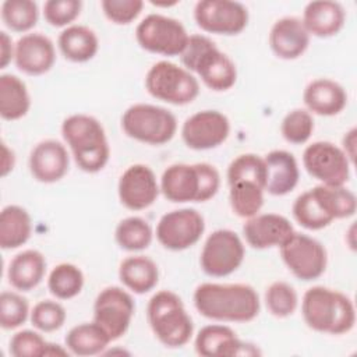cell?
Listing matches in <instances>:
<instances>
[{
  "label": "cell",
  "instance_id": "cell-24",
  "mask_svg": "<svg viewBox=\"0 0 357 357\" xmlns=\"http://www.w3.org/2000/svg\"><path fill=\"white\" fill-rule=\"evenodd\" d=\"M264 162L266 167V192L282 197L296 188L300 178V170L293 153L283 149H275L265 155Z\"/></svg>",
  "mask_w": 357,
  "mask_h": 357
},
{
  "label": "cell",
  "instance_id": "cell-29",
  "mask_svg": "<svg viewBox=\"0 0 357 357\" xmlns=\"http://www.w3.org/2000/svg\"><path fill=\"white\" fill-rule=\"evenodd\" d=\"M32 233V220L25 208L7 205L0 212V247L14 250L24 245Z\"/></svg>",
  "mask_w": 357,
  "mask_h": 357
},
{
  "label": "cell",
  "instance_id": "cell-1",
  "mask_svg": "<svg viewBox=\"0 0 357 357\" xmlns=\"http://www.w3.org/2000/svg\"><path fill=\"white\" fill-rule=\"evenodd\" d=\"M194 305L202 317L222 322H250L261 308L257 290L245 283H201Z\"/></svg>",
  "mask_w": 357,
  "mask_h": 357
},
{
  "label": "cell",
  "instance_id": "cell-28",
  "mask_svg": "<svg viewBox=\"0 0 357 357\" xmlns=\"http://www.w3.org/2000/svg\"><path fill=\"white\" fill-rule=\"evenodd\" d=\"M120 282L137 294L151 291L159 280L158 265L145 255H132L121 261L119 266Z\"/></svg>",
  "mask_w": 357,
  "mask_h": 357
},
{
  "label": "cell",
  "instance_id": "cell-45",
  "mask_svg": "<svg viewBox=\"0 0 357 357\" xmlns=\"http://www.w3.org/2000/svg\"><path fill=\"white\" fill-rule=\"evenodd\" d=\"M100 7L106 18L114 24L126 25L132 22L142 11L141 0H102Z\"/></svg>",
  "mask_w": 357,
  "mask_h": 357
},
{
  "label": "cell",
  "instance_id": "cell-21",
  "mask_svg": "<svg viewBox=\"0 0 357 357\" xmlns=\"http://www.w3.org/2000/svg\"><path fill=\"white\" fill-rule=\"evenodd\" d=\"M70 156L66 146L56 139L40 141L31 151L29 170L40 183H56L68 172Z\"/></svg>",
  "mask_w": 357,
  "mask_h": 357
},
{
  "label": "cell",
  "instance_id": "cell-46",
  "mask_svg": "<svg viewBox=\"0 0 357 357\" xmlns=\"http://www.w3.org/2000/svg\"><path fill=\"white\" fill-rule=\"evenodd\" d=\"M15 45H13L11 38L7 35V32H0V68H6L11 60L14 59Z\"/></svg>",
  "mask_w": 357,
  "mask_h": 357
},
{
  "label": "cell",
  "instance_id": "cell-16",
  "mask_svg": "<svg viewBox=\"0 0 357 357\" xmlns=\"http://www.w3.org/2000/svg\"><path fill=\"white\" fill-rule=\"evenodd\" d=\"M230 134L227 116L218 110H201L185 119L181 127L184 144L194 151L213 149L222 145Z\"/></svg>",
  "mask_w": 357,
  "mask_h": 357
},
{
  "label": "cell",
  "instance_id": "cell-22",
  "mask_svg": "<svg viewBox=\"0 0 357 357\" xmlns=\"http://www.w3.org/2000/svg\"><path fill=\"white\" fill-rule=\"evenodd\" d=\"M310 45V33L297 17L279 18L271 28L269 46L283 60L298 59Z\"/></svg>",
  "mask_w": 357,
  "mask_h": 357
},
{
  "label": "cell",
  "instance_id": "cell-4",
  "mask_svg": "<svg viewBox=\"0 0 357 357\" xmlns=\"http://www.w3.org/2000/svg\"><path fill=\"white\" fill-rule=\"evenodd\" d=\"M180 60L184 68L195 73L212 91H227L237 81L234 61L205 35H190Z\"/></svg>",
  "mask_w": 357,
  "mask_h": 357
},
{
  "label": "cell",
  "instance_id": "cell-3",
  "mask_svg": "<svg viewBox=\"0 0 357 357\" xmlns=\"http://www.w3.org/2000/svg\"><path fill=\"white\" fill-rule=\"evenodd\" d=\"M61 134L82 172L98 173L107 165L110 146L98 119L84 113L71 114L63 121Z\"/></svg>",
  "mask_w": 357,
  "mask_h": 357
},
{
  "label": "cell",
  "instance_id": "cell-10",
  "mask_svg": "<svg viewBox=\"0 0 357 357\" xmlns=\"http://www.w3.org/2000/svg\"><path fill=\"white\" fill-rule=\"evenodd\" d=\"M244 254V244L237 233L229 229H218L205 240L199 264L208 276L223 278L240 268Z\"/></svg>",
  "mask_w": 357,
  "mask_h": 357
},
{
  "label": "cell",
  "instance_id": "cell-39",
  "mask_svg": "<svg viewBox=\"0 0 357 357\" xmlns=\"http://www.w3.org/2000/svg\"><path fill=\"white\" fill-rule=\"evenodd\" d=\"M265 304L273 317L287 318L296 311L298 305V296L290 283L278 280L271 283L266 289Z\"/></svg>",
  "mask_w": 357,
  "mask_h": 357
},
{
  "label": "cell",
  "instance_id": "cell-26",
  "mask_svg": "<svg viewBox=\"0 0 357 357\" xmlns=\"http://www.w3.org/2000/svg\"><path fill=\"white\" fill-rule=\"evenodd\" d=\"M46 272V259L38 250H25L17 254L8 265L7 278L10 284L21 291L36 287Z\"/></svg>",
  "mask_w": 357,
  "mask_h": 357
},
{
  "label": "cell",
  "instance_id": "cell-36",
  "mask_svg": "<svg viewBox=\"0 0 357 357\" xmlns=\"http://www.w3.org/2000/svg\"><path fill=\"white\" fill-rule=\"evenodd\" d=\"M291 211L297 223L307 230H321L333 222L321 206L312 190L300 194L296 198Z\"/></svg>",
  "mask_w": 357,
  "mask_h": 357
},
{
  "label": "cell",
  "instance_id": "cell-6",
  "mask_svg": "<svg viewBox=\"0 0 357 357\" xmlns=\"http://www.w3.org/2000/svg\"><path fill=\"white\" fill-rule=\"evenodd\" d=\"M146 318L153 335L166 347H183L192 336V319L183 300L170 290H160L151 297Z\"/></svg>",
  "mask_w": 357,
  "mask_h": 357
},
{
  "label": "cell",
  "instance_id": "cell-42",
  "mask_svg": "<svg viewBox=\"0 0 357 357\" xmlns=\"http://www.w3.org/2000/svg\"><path fill=\"white\" fill-rule=\"evenodd\" d=\"M67 314L64 307L53 300L36 303L31 311V322L40 332H54L66 322Z\"/></svg>",
  "mask_w": 357,
  "mask_h": 357
},
{
  "label": "cell",
  "instance_id": "cell-41",
  "mask_svg": "<svg viewBox=\"0 0 357 357\" xmlns=\"http://www.w3.org/2000/svg\"><path fill=\"white\" fill-rule=\"evenodd\" d=\"M29 315V304L25 297L14 291L0 294V325L3 329L21 326Z\"/></svg>",
  "mask_w": 357,
  "mask_h": 357
},
{
  "label": "cell",
  "instance_id": "cell-30",
  "mask_svg": "<svg viewBox=\"0 0 357 357\" xmlns=\"http://www.w3.org/2000/svg\"><path fill=\"white\" fill-rule=\"evenodd\" d=\"M110 342L109 335L95 321L73 326L66 336L68 351L81 357L105 353Z\"/></svg>",
  "mask_w": 357,
  "mask_h": 357
},
{
  "label": "cell",
  "instance_id": "cell-43",
  "mask_svg": "<svg viewBox=\"0 0 357 357\" xmlns=\"http://www.w3.org/2000/svg\"><path fill=\"white\" fill-rule=\"evenodd\" d=\"M79 0H47L43 4V17L52 26L60 28L71 24L81 13Z\"/></svg>",
  "mask_w": 357,
  "mask_h": 357
},
{
  "label": "cell",
  "instance_id": "cell-47",
  "mask_svg": "<svg viewBox=\"0 0 357 357\" xmlns=\"http://www.w3.org/2000/svg\"><path fill=\"white\" fill-rule=\"evenodd\" d=\"M356 134H357V130L351 128L344 134L343 141H342V144H343L342 151L344 152V155L347 156L350 163H354V158H356Z\"/></svg>",
  "mask_w": 357,
  "mask_h": 357
},
{
  "label": "cell",
  "instance_id": "cell-11",
  "mask_svg": "<svg viewBox=\"0 0 357 357\" xmlns=\"http://www.w3.org/2000/svg\"><path fill=\"white\" fill-rule=\"evenodd\" d=\"M279 248L283 262L297 279L310 282L324 275L328 254L318 240L294 231Z\"/></svg>",
  "mask_w": 357,
  "mask_h": 357
},
{
  "label": "cell",
  "instance_id": "cell-18",
  "mask_svg": "<svg viewBox=\"0 0 357 357\" xmlns=\"http://www.w3.org/2000/svg\"><path fill=\"white\" fill-rule=\"evenodd\" d=\"M197 354L204 357H234L258 356L261 351L251 343L240 340L236 332L226 325H206L195 336Z\"/></svg>",
  "mask_w": 357,
  "mask_h": 357
},
{
  "label": "cell",
  "instance_id": "cell-7",
  "mask_svg": "<svg viewBox=\"0 0 357 357\" xmlns=\"http://www.w3.org/2000/svg\"><path fill=\"white\" fill-rule=\"evenodd\" d=\"M121 128L127 137L135 141L163 145L174 137L177 120L170 110L162 106L135 103L123 113Z\"/></svg>",
  "mask_w": 357,
  "mask_h": 357
},
{
  "label": "cell",
  "instance_id": "cell-40",
  "mask_svg": "<svg viewBox=\"0 0 357 357\" xmlns=\"http://www.w3.org/2000/svg\"><path fill=\"white\" fill-rule=\"evenodd\" d=\"M312 114L305 109H294L289 112L280 124L283 138L294 145L305 144L314 131Z\"/></svg>",
  "mask_w": 357,
  "mask_h": 357
},
{
  "label": "cell",
  "instance_id": "cell-34",
  "mask_svg": "<svg viewBox=\"0 0 357 357\" xmlns=\"http://www.w3.org/2000/svg\"><path fill=\"white\" fill-rule=\"evenodd\" d=\"M84 287L82 271L68 262L56 265L47 278L49 291L59 300H70L81 293Z\"/></svg>",
  "mask_w": 357,
  "mask_h": 357
},
{
  "label": "cell",
  "instance_id": "cell-23",
  "mask_svg": "<svg viewBox=\"0 0 357 357\" xmlns=\"http://www.w3.org/2000/svg\"><path fill=\"white\" fill-rule=\"evenodd\" d=\"M303 100L310 113L331 117L346 107L347 93L339 82L329 78H317L305 86Z\"/></svg>",
  "mask_w": 357,
  "mask_h": 357
},
{
  "label": "cell",
  "instance_id": "cell-35",
  "mask_svg": "<svg viewBox=\"0 0 357 357\" xmlns=\"http://www.w3.org/2000/svg\"><path fill=\"white\" fill-rule=\"evenodd\" d=\"M229 201L233 212L238 218L255 216L264 205V188L252 181H237L229 184Z\"/></svg>",
  "mask_w": 357,
  "mask_h": 357
},
{
  "label": "cell",
  "instance_id": "cell-2",
  "mask_svg": "<svg viewBox=\"0 0 357 357\" xmlns=\"http://www.w3.org/2000/svg\"><path fill=\"white\" fill-rule=\"evenodd\" d=\"M301 314L307 326L321 333L343 335L356 324V310L350 297L325 286H314L304 293Z\"/></svg>",
  "mask_w": 357,
  "mask_h": 357
},
{
  "label": "cell",
  "instance_id": "cell-14",
  "mask_svg": "<svg viewBox=\"0 0 357 357\" xmlns=\"http://www.w3.org/2000/svg\"><path fill=\"white\" fill-rule=\"evenodd\" d=\"M135 304L130 293L117 286L100 290L93 303V321L109 335L110 340L120 339L130 328Z\"/></svg>",
  "mask_w": 357,
  "mask_h": 357
},
{
  "label": "cell",
  "instance_id": "cell-33",
  "mask_svg": "<svg viewBox=\"0 0 357 357\" xmlns=\"http://www.w3.org/2000/svg\"><path fill=\"white\" fill-rule=\"evenodd\" d=\"M114 238L126 251H142L151 245L153 230L144 218L128 216L116 226Z\"/></svg>",
  "mask_w": 357,
  "mask_h": 357
},
{
  "label": "cell",
  "instance_id": "cell-19",
  "mask_svg": "<svg viewBox=\"0 0 357 357\" xmlns=\"http://www.w3.org/2000/svg\"><path fill=\"white\" fill-rule=\"evenodd\" d=\"M293 233L290 220L279 213H257L243 226L245 241L255 250L280 247Z\"/></svg>",
  "mask_w": 357,
  "mask_h": 357
},
{
  "label": "cell",
  "instance_id": "cell-9",
  "mask_svg": "<svg viewBox=\"0 0 357 357\" xmlns=\"http://www.w3.org/2000/svg\"><path fill=\"white\" fill-rule=\"evenodd\" d=\"M188 38L178 20L162 14L146 15L135 29V39L144 50L163 56H180Z\"/></svg>",
  "mask_w": 357,
  "mask_h": 357
},
{
  "label": "cell",
  "instance_id": "cell-31",
  "mask_svg": "<svg viewBox=\"0 0 357 357\" xmlns=\"http://www.w3.org/2000/svg\"><path fill=\"white\" fill-rule=\"evenodd\" d=\"M31 107L25 82L14 74L0 75V116L4 120L22 119Z\"/></svg>",
  "mask_w": 357,
  "mask_h": 357
},
{
  "label": "cell",
  "instance_id": "cell-20",
  "mask_svg": "<svg viewBox=\"0 0 357 357\" xmlns=\"http://www.w3.org/2000/svg\"><path fill=\"white\" fill-rule=\"evenodd\" d=\"M14 61L20 71L28 75H42L47 73L56 61L53 42L39 33H26L15 43Z\"/></svg>",
  "mask_w": 357,
  "mask_h": 357
},
{
  "label": "cell",
  "instance_id": "cell-12",
  "mask_svg": "<svg viewBox=\"0 0 357 357\" xmlns=\"http://www.w3.org/2000/svg\"><path fill=\"white\" fill-rule=\"evenodd\" d=\"M303 165L307 173L326 185H344L350 177V160L337 145L329 141H317L303 152Z\"/></svg>",
  "mask_w": 357,
  "mask_h": 357
},
{
  "label": "cell",
  "instance_id": "cell-13",
  "mask_svg": "<svg viewBox=\"0 0 357 357\" xmlns=\"http://www.w3.org/2000/svg\"><path fill=\"white\" fill-rule=\"evenodd\" d=\"M205 231L204 216L192 208L165 213L156 225L158 241L170 251H183L197 244Z\"/></svg>",
  "mask_w": 357,
  "mask_h": 357
},
{
  "label": "cell",
  "instance_id": "cell-27",
  "mask_svg": "<svg viewBox=\"0 0 357 357\" xmlns=\"http://www.w3.org/2000/svg\"><path fill=\"white\" fill-rule=\"evenodd\" d=\"M57 45L67 60L85 63L98 53L99 39L95 31L85 25H70L60 32Z\"/></svg>",
  "mask_w": 357,
  "mask_h": 357
},
{
  "label": "cell",
  "instance_id": "cell-32",
  "mask_svg": "<svg viewBox=\"0 0 357 357\" xmlns=\"http://www.w3.org/2000/svg\"><path fill=\"white\" fill-rule=\"evenodd\" d=\"M325 212L335 219L350 218L356 213L357 199L353 191L344 185L319 184L311 188Z\"/></svg>",
  "mask_w": 357,
  "mask_h": 357
},
{
  "label": "cell",
  "instance_id": "cell-17",
  "mask_svg": "<svg viewBox=\"0 0 357 357\" xmlns=\"http://www.w3.org/2000/svg\"><path fill=\"white\" fill-rule=\"evenodd\" d=\"M160 191L153 170L142 163L128 166L120 176L117 192L120 202L131 211H142L151 206Z\"/></svg>",
  "mask_w": 357,
  "mask_h": 357
},
{
  "label": "cell",
  "instance_id": "cell-25",
  "mask_svg": "<svg viewBox=\"0 0 357 357\" xmlns=\"http://www.w3.org/2000/svg\"><path fill=\"white\" fill-rule=\"evenodd\" d=\"M343 7L331 0L310 1L303 11V24L307 32L317 38H329L340 32L344 25Z\"/></svg>",
  "mask_w": 357,
  "mask_h": 357
},
{
  "label": "cell",
  "instance_id": "cell-48",
  "mask_svg": "<svg viewBox=\"0 0 357 357\" xmlns=\"http://www.w3.org/2000/svg\"><path fill=\"white\" fill-rule=\"evenodd\" d=\"M15 165V156L13 149L7 146L6 142H1V176L6 177Z\"/></svg>",
  "mask_w": 357,
  "mask_h": 357
},
{
  "label": "cell",
  "instance_id": "cell-37",
  "mask_svg": "<svg viewBox=\"0 0 357 357\" xmlns=\"http://www.w3.org/2000/svg\"><path fill=\"white\" fill-rule=\"evenodd\" d=\"M39 18L38 4L32 0H6L1 4V20L14 32L32 29Z\"/></svg>",
  "mask_w": 357,
  "mask_h": 357
},
{
  "label": "cell",
  "instance_id": "cell-8",
  "mask_svg": "<svg viewBox=\"0 0 357 357\" xmlns=\"http://www.w3.org/2000/svg\"><path fill=\"white\" fill-rule=\"evenodd\" d=\"M145 88L155 99L176 106L191 103L199 93L198 79L187 68L167 60H160L148 70Z\"/></svg>",
  "mask_w": 357,
  "mask_h": 357
},
{
  "label": "cell",
  "instance_id": "cell-38",
  "mask_svg": "<svg viewBox=\"0 0 357 357\" xmlns=\"http://www.w3.org/2000/svg\"><path fill=\"white\" fill-rule=\"evenodd\" d=\"M266 167L264 158L255 153H243L234 158L227 167V183L252 181L265 190Z\"/></svg>",
  "mask_w": 357,
  "mask_h": 357
},
{
  "label": "cell",
  "instance_id": "cell-44",
  "mask_svg": "<svg viewBox=\"0 0 357 357\" xmlns=\"http://www.w3.org/2000/svg\"><path fill=\"white\" fill-rule=\"evenodd\" d=\"M49 342L31 329L17 332L10 340V353L15 357H43Z\"/></svg>",
  "mask_w": 357,
  "mask_h": 357
},
{
  "label": "cell",
  "instance_id": "cell-5",
  "mask_svg": "<svg viewBox=\"0 0 357 357\" xmlns=\"http://www.w3.org/2000/svg\"><path fill=\"white\" fill-rule=\"evenodd\" d=\"M159 185L172 202H205L216 195L220 176L215 166L205 162L174 163L163 172Z\"/></svg>",
  "mask_w": 357,
  "mask_h": 357
},
{
  "label": "cell",
  "instance_id": "cell-15",
  "mask_svg": "<svg viewBox=\"0 0 357 357\" xmlns=\"http://www.w3.org/2000/svg\"><path fill=\"white\" fill-rule=\"evenodd\" d=\"M197 25L209 33L237 35L248 24V10L231 0H201L194 7Z\"/></svg>",
  "mask_w": 357,
  "mask_h": 357
}]
</instances>
